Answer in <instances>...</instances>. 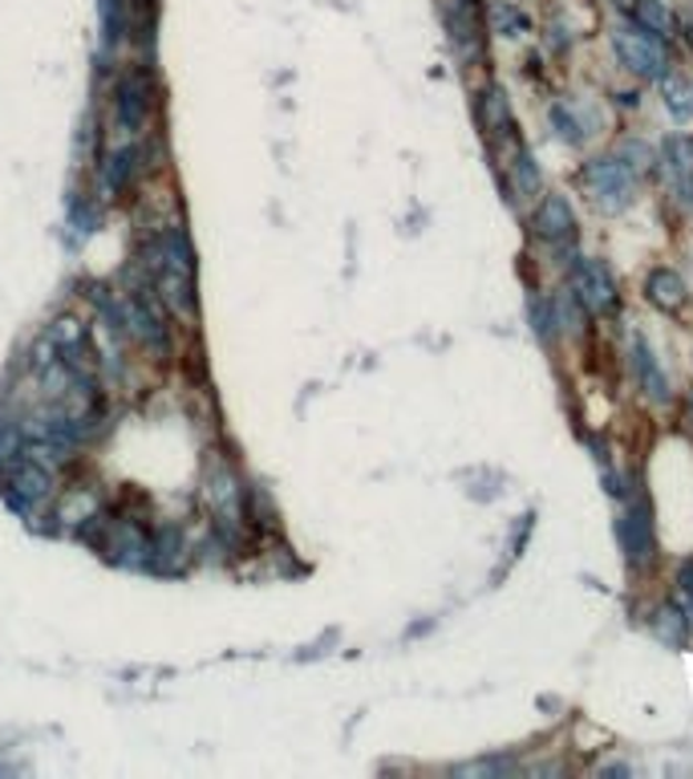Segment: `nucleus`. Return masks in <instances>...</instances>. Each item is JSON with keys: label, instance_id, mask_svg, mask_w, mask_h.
Masks as SVG:
<instances>
[{"label": "nucleus", "instance_id": "19", "mask_svg": "<svg viewBox=\"0 0 693 779\" xmlns=\"http://www.w3.org/2000/svg\"><path fill=\"white\" fill-rule=\"evenodd\" d=\"M531 330L540 333L543 342H552L556 317H552V305H548V301H543V296H536V301H531Z\"/></svg>", "mask_w": 693, "mask_h": 779}, {"label": "nucleus", "instance_id": "1", "mask_svg": "<svg viewBox=\"0 0 693 779\" xmlns=\"http://www.w3.org/2000/svg\"><path fill=\"white\" fill-rule=\"evenodd\" d=\"M146 269H151L154 293L166 313L179 321H195L200 296H195V256L183 236V227H159V236L146 244Z\"/></svg>", "mask_w": 693, "mask_h": 779}, {"label": "nucleus", "instance_id": "17", "mask_svg": "<svg viewBox=\"0 0 693 779\" xmlns=\"http://www.w3.org/2000/svg\"><path fill=\"white\" fill-rule=\"evenodd\" d=\"M658 638L673 649H685V641H690V626H685V617L677 605H661L658 609Z\"/></svg>", "mask_w": 693, "mask_h": 779}, {"label": "nucleus", "instance_id": "14", "mask_svg": "<svg viewBox=\"0 0 693 779\" xmlns=\"http://www.w3.org/2000/svg\"><path fill=\"white\" fill-rule=\"evenodd\" d=\"M633 21L641 24V29H649L653 37H661V41H670V37L677 33V17H673V9L665 0H636Z\"/></svg>", "mask_w": 693, "mask_h": 779}, {"label": "nucleus", "instance_id": "9", "mask_svg": "<svg viewBox=\"0 0 693 779\" xmlns=\"http://www.w3.org/2000/svg\"><path fill=\"white\" fill-rule=\"evenodd\" d=\"M475 119H479V130L491 142H503L507 134H516V122H511V102L499 85H487L475 102Z\"/></svg>", "mask_w": 693, "mask_h": 779}, {"label": "nucleus", "instance_id": "2", "mask_svg": "<svg viewBox=\"0 0 693 779\" xmlns=\"http://www.w3.org/2000/svg\"><path fill=\"white\" fill-rule=\"evenodd\" d=\"M580 188H584L588 203H592L600 215H616L633 203L636 175L624 166L621 154H600V159H588L584 163V171H580Z\"/></svg>", "mask_w": 693, "mask_h": 779}, {"label": "nucleus", "instance_id": "6", "mask_svg": "<svg viewBox=\"0 0 693 779\" xmlns=\"http://www.w3.org/2000/svg\"><path fill=\"white\" fill-rule=\"evenodd\" d=\"M572 293H577V301L592 317H612V313L621 308L616 281H612L609 264H600V260L580 256L577 264H572Z\"/></svg>", "mask_w": 693, "mask_h": 779}, {"label": "nucleus", "instance_id": "3", "mask_svg": "<svg viewBox=\"0 0 693 779\" xmlns=\"http://www.w3.org/2000/svg\"><path fill=\"white\" fill-rule=\"evenodd\" d=\"M612 49H616V58H621L624 70L636 73V78H645V82H661V78L670 73V41L653 37L636 21L612 29Z\"/></svg>", "mask_w": 693, "mask_h": 779}, {"label": "nucleus", "instance_id": "7", "mask_svg": "<svg viewBox=\"0 0 693 779\" xmlns=\"http://www.w3.org/2000/svg\"><path fill=\"white\" fill-rule=\"evenodd\" d=\"M661 171L673 195L693 203V134H670L661 142Z\"/></svg>", "mask_w": 693, "mask_h": 779}, {"label": "nucleus", "instance_id": "4", "mask_svg": "<svg viewBox=\"0 0 693 779\" xmlns=\"http://www.w3.org/2000/svg\"><path fill=\"white\" fill-rule=\"evenodd\" d=\"M154 110V82L146 70H130L114 90V130L122 142H139Z\"/></svg>", "mask_w": 693, "mask_h": 779}, {"label": "nucleus", "instance_id": "16", "mask_svg": "<svg viewBox=\"0 0 693 779\" xmlns=\"http://www.w3.org/2000/svg\"><path fill=\"white\" fill-rule=\"evenodd\" d=\"M207 496H212L220 516H227V519L244 516V499H240V484H235L232 472H215L212 479H207Z\"/></svg>", "mask_w": 693, "mask_h": 779}, {"label": "nucleus", "instance_id": "18", "mask_svg": "<svg viewBox=\"0 0 693 779\" xmlns=\"http://www.w3.org/2000/svg\"><path fill=\"white\" fill-rule=\"evenodd\" d=\"M552 127L568 146H580V142H584V130H580V122L572 119V110L568 107H552Z\"/></svg>", "mask_w": 693, "mask_h": 779}, {"label": "nucleus", "instance_id": "8", "mask_svg": "<svg viewBox=\"0 0 693 779\" xmlns=\"http://www.w3.org/2000/svg\"><path fill=\"white\" fill-rule=\"evenodd\" d=\"M531 227H536L540 240H548V244L560 249V244H572V240H577V212H572V203H568L564 195H543Z\"/></svg>", "mask_w": 693, "mask_h": 779}, {"label": "nucleus", "instance_id": "20", "mask_svg": "<svg viewBox=\"0 0 693 779\" xmlns=\"http://www.w3.org/2000/svg\"><path fill=\"white\" fill-rule=\"evenodd\" d=\"M491 17H495V24H499V29H503L507 37L528 33V17H523V12H516L511 4H499V9H495Z\"/></svg>", "mask_w": 693, "mask_h": 779}, {"label": "nucleus", "instance_id": "21", "mask_svg": "<svg viewBox=\"0 0 693 779\" xmlns=\"http://www.w3.org/2000/svg\"><path fill=\"white\" fill-rule=\"evenodd\" d=\"M677 585H682L685 601H690V614H693V560H685V565L677 568Z\"/></svg>", "mask_w": 693, "mask_h": 779}, {"label": "nucleus", "instance_id": "11", "mask_svg": "<svg viewBox=\"0 0 693 779\" xmlns=\"http://www.w3.org/2000/svg\"><path fill=\"white\" fill-rule=\"evenodd\" d=\"M645 296H649V305L661 308V313H670V317L690 305V289H685V281L673 269H653V272H649Z\"/></svg>", "mask_w": 693, "mask_h": 779}, {"label": "nucleus", "instance_id": "15", "mask_svg": "<svg viewBox=\"0 0 693 779\" xmlns=\"http://www.w3.org/2000/svg\"><path fill=\"white\" fill-rule=\"evenodd\" d=\"M661 102L673 114V122H693V85L685 82L682 73H665L661 78Z\"/></svg>", "mask_w": 693, "mask_h": 779}, {"label": "nucleus", "instance_id": "10", "mask_svg": "<svg viewBox=\"0 0 693 779\" xmlns=\"http://www.w3.org/2000/svg\"><path fill=\"white\" fill-rule=\"evenodd\" d=\"M450 37L467 61L482 58V24H479V4L475 0H455L450 4Z\"/></svg>", "mask_w": 693, "mask_h": 779}, {"label": "nucleus", "instance_id": "22", "mask_svg": "<svg viewBox=\"0 0 693 779\" xmlns=\"http://www.w3.org/2000/svg\"><path fill=\"white\" fill-rule=\"evenodd\" d=\"M616 4H621V9H629V12H633V4H636V0H616Z\"/></svg>", "mask_w": 693, "mask_h": 779}, {"label": "nucleus", "instance_id": "5", "mask_svg": "<svg viewBox=\"0 0 693 779\" xmlns=\"http://www.w3.org/2000/svg\"><path fill=\"white\" fill-rule=\"evenodd\" d=\"M616 536H621L624 560L629 568L645 573V568L658 565V532H653V512H649V499H633L624 516L616 519Z\"/></svg>", "mask_w": 693, "mask_h": 779}, {"label": "nucleus", "instance_id": "13", "mask_svg": "<svg viewBox=\"0 0 693 779\" xmlns=\"http://www.w3.org/2000/svg\"><path fill=\"white\" fill-rule=\"evenodd\" d=\"M139 142H122L118 151H110V159L102 163V179H106L110 191H126L134 183V171H139Z\"/></svg>", "mask_w": 693, "mask_h": 779}, {"label": "nucleus", "instance_id": "12", "mask_svg": "<svg viewBox=\"0 0 693 779\" xmlns=\"http://www.w3.org/2000/svg\"><path fill=\"white\" fill-rule=\"evenodd\" d=\"M633 370H636V382H641V389H645L653 402H665L670 398V378L661 374L658 357H653V350L645 345V337L636 333L633 337Z\"/></svg>", "mask_w": 693, "mask_h": 779}]
</instances>
